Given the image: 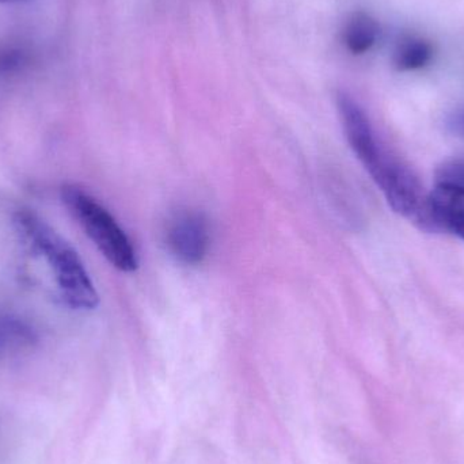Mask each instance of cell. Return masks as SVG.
Listing matches in <instances>:
<instances>
[{
	"instance_id": "6da1fadb",
	"label": "cell",
	"mask_w": 464,
	"mask_h": 464,
	"mask_svg": "<svg viewBox=\"0 0 464 464\" xmlns=\"http://www.w3.org/2000/svg\"><path fill=\"white\" fill-rule=\"evenodd\" d=\"M337 106L349 146L381 188L392 211L421 231L438 232L430 217L428 193L413 171L384 149L362 106L346 92L337 95Z\"/></svg>"
},
{
	"instance_id": "7a4b0ae2",
	"label": "cell",
	"mask_w": 464,
	"mask_h": 464,
	"mask_svg": "<svg viewBox=\"0 0 464 464\" xmlns=\"http://www.w3.org/2000/svg\"><path fill=\"white\" fill-rule=\"evenodd\" d=\"M14 226L33 253L45 259L63 302L75 310H94L100 296L78 251L70 242L34 212H16Z\"/></svg>"
},
{
	"instance_id": "3957f363",
	"label": "cell",
	"mask_w": 464,
	"mask_h": 464,
	"mask_svg": "<svg viewBox=\"0 0 464 464\" xmlns=\"http://www.w3.org/2000/svg\"><path fill=\"white\" fill-rule=\"evenodd\" d=\"M62 201L95 247L116 269L124 273L138 269L139 258L132 242L102 204L73 184L62 188Z\"/></svg>"
},
{
	"instance_id": "277c9868",
	"label": "cell",
	"mask_w": 464,
	"mask_h": 464,
	"mask_svg": "<svg viewBox=\"0 0 464 464\" xmlns=\"http://www.w3.org/2000/svg\"><path fill=\"white\" fill-rule=\"evenodd\" d=\"M166 245L171 256L188 266L203 264L211 247V227L201 212H177L166 228Z\"/></svg>"
},
{
	"instance_id": "5b68a950",
	"label": "cell",
	"mask_w": 464,
	"mask_h": 464,
	"mask_svg": "<svg viewBox=\"0 0 464 464\" xmlns=\"http://www.w3.org/2000/svg\"><path fill=\"white\" fill-rule=\"evenodd\" d=\"M430 217L438 232H451L464 240V190L436 184L428 193Z\"/></svg>"
},
{
	"instance_id": "8992f818",
	"label": "cell",
	"mask_w": 464,
	"mask_h": 464,
	"mask_svg": "<svg viewBox=\"0 0 464 464\" xmlns=\"http://www.w3.org/2000/svg\"><path fill=\"white\" fill-rule=\"evenodd\" d=\"M381 26L370 14L356 13L348 19L343 32V45L351 53L365 54L378 43Z\"/></svg>"
},
{
	"instance_id": "52a82bcc",
	"label": "cell",
	"mask_w": 464,
	"mask_h": 464,
	"mask_svg": "<svg viewBox=\"0 0 464 464\" xmlns=\"http://www.w3.org/2000/svg\"><path fill=\"white\" fill-rule=\"evenodd\" d=\"M433 54L435 51L430 41L416 35H408L398 43L392 60L398 71L408 72L427 67L432 62Z\"/></svg>"
},
{
	"instance_id": "ba28073f",
	"label": "cell",
	"mask_w": 464,
	"mask_h": 464,
	"mask_svg": "<svg viewBox=\"0 0 464 464\" xmlns=\"http://www.w3.org/2000/svg\"><path fill=\"white\" fill-rule=\"evenodd\" d=\"M34 343L35 333L29 324L14 316L0 315V354L24 351Z\"/></svg>"
},
{
	"instance_id": "9c48e42d",
	"label": "cell",
	"mask_w": 464,
	"mask_h": 464,
	"mask_svg": "<svg viewBox=\"0 0 464 464\" xmlns=\"http://www.w3.org/2000/svg\"><path fill=\"white\" fill-rule=\"evenodd\" d=\"M30 62V53L24 46L18 44H2L0 45V76L14 75L21 72Z\"/></svg>"
},
{
	"instance_id": "30bf717a",
	"label": "cell",
	"mask_w": 464,
	"mask_h": 464,
	"mask_svg": "<svg viewBox=\"0 0 464 464\" xmlns=\"http://www.w3.org/2000/svg\"><path fill=\"white\" fill-rule=\"evenodd\" d=\"M436 184L449 185L464 190V162L463 160H452L444 163L436 174Z\"/></svg>"
},
{
	"instance_id": "8fae6325",
	"label": "cell",
	"mask_w": 464,
	"mask_h": 464,
	"mask_svg": "<svg viewBox=\"0 0 464 464\" xmlns=\"http://www.w3.org/2000/svg\"><path fill=\"white\" fill-rule=\"evenodd\" d=\"M446 127L452 135L464 139V108L457 109L447 117Z\"/></svg>"
},
{
	"instance_id": "7c38bea8",
	"label": "cell",
	"mask_w": 464,
	"mask_h": 464,
	"mask_svg": "<svg viewBox=\"0 0 464 464\" xmlns=\"http://www.w3.org/2000/svg\"><path fill=\"white\" fill-rule=\"evenodd\" d=\"M21 2V0H0V3H16Z\"/></svg>"
}]
</instances>
